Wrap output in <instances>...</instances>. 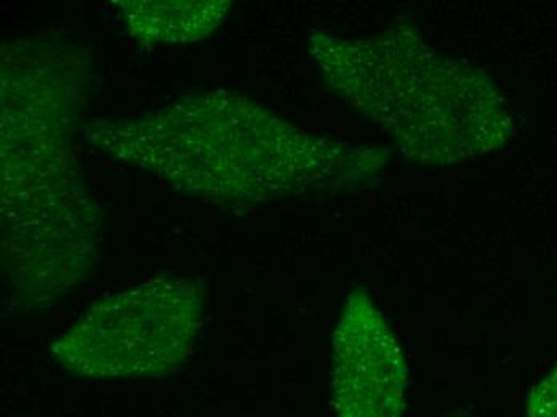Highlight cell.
Instances as JSON below:
<instances>
[{
  "label": "cell",
  "instance_id": "52a82bcc",
  "mask_svg": "<svg viewBox=\"0 0 557 417\" xmlns=\"http://www.w3.org/2000/svg\"><path fill=\"white\" fill-rule=\"evenodd\" d=\"M528 417H557V365L532 389Z\"/></svg>",
  "mask_w": 557,
  "mask_h": 417
},
{
  "label": "cell",
  "instance_id": "6da1fadb",
  "mask_svg": "<svg viewBox=\"0 0 557 417\" xmlns=\"http://www.w3.org/2000/svg\"><path fill=\"white\" fill-rule=\"evenodd\" d=\"M87 50L18 40L2 52V270L13 297L42 310L90 273L101 212L73 149Z\"/></svg>",
  "mask_w": 557,
  "mask_h": 417
},
{
  "label": "cell",
  "instance_id": "8992f818",
  "mask_svg": "<svg viewBox=\"0 0 557 417\" xmlns=\"http://www.w3.org/2000/svg\"><path fill=\"white\" fill-rule=\"evenodd\" d=\"M128 33L143 44H189L219 29L233 2L227 0H124Z\"/></svg>",
  "mask_w": 557,
  "mask_h": 417
},
{
  "label": "cell",
  "instance_id": "7a4b0ae2",
  "mask_svg": "<svg viewBox=\"0 0 557 417\" xmlns=\"http://www.w3.org/2000/svg\"><path fill=\"white\" fill-rule=\"evenodd\" d=\"M87 137L111 158L224 203L332 198L382 174V149L309 134L244 95H188L135 120L95 121Z\"/></svg>",
  "mask_w": 557,
  "mask_h": 417
},
{
  "label": "cell",
  "instance_id": "5b68a950",
  "mask_svg": "<svg viewBox=\"0 0 557 417\" xmlns=\"http://www.w3.org/2000/svg\"><path fill=\"white\" fill-rule=\"evenodd\" d=\"M331 390L335 417H403L406 412L409 366L363 290L349 294L336 323Z\"/></svg>",
  "mask_w": 557,
  "mask_h": 417
},
{
  "label": "cell",
  "instance_id": "277c9868",
  "mask_svg": "<svg viewBox=\"0 0 557 417\" xmlns=\"http://www.w3.org/2000/svg\"><path fill=\"white\" fill-rule=\"evenodd\" d=\"M203 298L200 281L156 278L95 304L52 357L76 378H162L191 354Z\"/></svg>",
  "mask_w": 557,
  "mask_h": 417
},
{
  "label": "cell",
  "instance_id": "3957f363",
  "mask_svg": "<svg viewBox=\"0 0 557 417\" xmlns=\"http://www.w3.org/2000/svg\"><path fill=\"white\" fill-rule=\"evenodd\" d=\"M308 47L329 86L412 161L463 162L515 134L494 83L410 29L363 39L311 34Z\"/></svg>",
  "mask_w": 557,
  "mask_h": 417
}]
</instances>
